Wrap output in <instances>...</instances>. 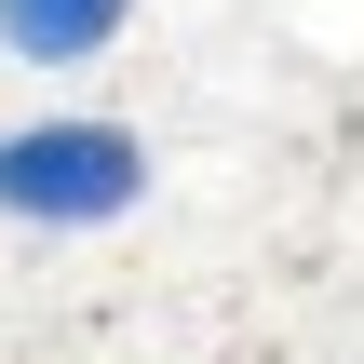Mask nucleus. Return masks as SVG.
Listing matches in <instances>:
<instances>
[{
    "mask_svg": "<svg viewBox=\"0 0 364 364\" xmlns=\"http://www.w3.org/2000/svg\"><path fill=\"white\" fill-rule=\"evenodd\" d=\"M149 203V135L108 108H41L0 135V216L14 230H122Z\"/></svg>",
    "mask_w": 364,
    "mask_h": 364,
    "instance_id": "1",
    "label": "nucleus"
},
{
    "mask_svg": "<svg viewBox=\"0 0 364 364\" xmlns=\"http://www.w3.org/2000/svg\"><path fill=\"white\" fill-rule=\"evenodd\" d=\"M149 0H0V54L14 68H41V81H68V68H95V54H122V27H135Z\"/></svg>",
    "mask_w": 364,
    "mask_h": 364,
    "instance_id": "2",
    "label": "nucleus"
}]
</instances>
